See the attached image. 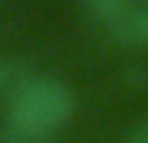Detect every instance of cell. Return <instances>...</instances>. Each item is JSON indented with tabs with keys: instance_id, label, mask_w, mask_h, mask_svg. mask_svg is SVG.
Listing matches in <instances>:
<instances>
[{
	"instance_id": "obj_4",
	"label": "cell",
	"mask_w": 148,
	"mask_h": 143,
	"mask_svg": "<svg viewBox=\"0 0 148 143\" xmlns=\"http://www.w3.org/2000/svg\"><path fill=\"white\" fill-rule=\"evenodd\" d=\"M24 74V66L13 61V58H0V93H11L13 87L21 82Z\"/></svg>"
},
{
	"instance_id": "obj_1",
	"label": "cell",
	"mask_w": 148,
	"mask_h": 143,
	"mask_svg": "<svg viewBox=\"0 0 148 143\" xmlns=\"http://www.w3.org/2000/svg\"><path fill=\"white\" fill-rule=\"evenodd\" d=\"M74 114V93L58 77L27 74L5 109L3 135L18 143H48Z\"/></svg>"
},
{
	"instance_id": "obj_3",
	"label": "cell",
	"mask_w": 148,
	"mask_h": 143,
	"mask_svg": "<svg viewBox=\"0 0 148 143\" xmlns=\"http://www.w3.org/2000/svg\"><path fill=\"white\" fill-rule=\"evenodd\" d=\"M143 3V0H87V8L98 16V19H103L106 24L108 21H114L119 13H124L127 8H132Z\"/></svg>"
},
{
	"instance_id": "obj_5",
	"label": "cell",
	"mask_w": 148,
	"mask_h": 143,
	"mask_svg": "<svg viewBox=\"0 0 148 143\" xmlns=\"http://www.w3.org/2000/svg\"><path fill=\"white\" fill-rule=\"evenodd\" d=\"M124 143H148V119H145V122H140L138 127L124 138Z\"/></svg>"
},
{
	"instance_id": "obj_2",
	"label": "cell",
	"mask_w": 148,
	"mask_h": 143,
	"mask_svg": "<svg viewBox=\"0 0 148 143\" xmlns=\"http://www.w3.org/2000/svg\"><path fill=\"white\" fill-rule=\"evenodd\" d=\"M108 32L124 48H148V3H138L108 21Z\"/></svg>"
},
{
	"instance_id": "obj_6",
	"label": "cell",
	"mask_w": 148,
	"mask_h": 143,
	"mask_svg": "<svg viewBox=\"0 0 148 143\" xmlns=\"http://www.w3.org/2000/svg\"><path fill=\"white\" fill-rule=\"evenodd\" d=\"M3 143H18V140H3Z\"/></svg>"
}]
</instances>
